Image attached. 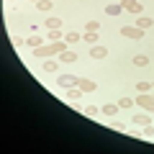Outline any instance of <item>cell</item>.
Masks as SVG:
<instances>
[{"label": "cell", "instance_id": "obj_1", "mask_svg": "<svg viewBox=\"0 0 154 154\" xmlns=\"http://www.w3.org/2000/svg\"><path fill=\"white\" fill-rule=\"evenodd\" d=\"M64 49H67V41H49V44L36 46L33 49V57L36 59H49V57H59Z\"/></svg>", "mask_w": 154, "mask_h": 154}, {"label": "cell", "instance_id": "obj_2", "mask_svg": "<svg viewBox=\"0 0 154 154\" xmlns=\"http://www.w3.org/2000/svg\"><path fill=\"white\" fill-rule=\"evenodd\" d=\"M136 105H139L141 110H146V113H152V116H154V95H152V93H139Z\"/></svg>", "mask_w": 154, "mask_h": 154}, {"label": "cell", "instance_id": "obj_3", "mask_svg": "<svg viewBox=\"0 0 154 154\" xmlns=\"http://www.w3.org/2000/svg\"><path fill=\"white\" fill-rule=\"evenodd\" d=\"M121 5L126 13H136V16H141V11H144L141 0H121Z\"/></svg>", "mask_w": 154, "mask_h": 154}, {"label": "cell", "instance_id": "obj_4", "mask_svg": "<svg viewBox=\"0 0 154 154\" xmlns=\"http://www.w3.org/2000/svg\"><path fill=\"white\" fill-rule=\"evenodd\" d=\"M121 36H126V38H136V41H139V38H144V31H141L139 26H123V28H121Z\"/></svg>", "mask_w": 154, "mask_h": 154}, {"label": "cell", "instance_id": "obj_5", "mask_svg": "<svg viewBox=\"0 0 154 154\" xmlns=\"http://www.w3.org/2000/svg\"><path fill=\"white\" fill-rule=\"evenodd\" d=\"M57 85H59V88H75V85H77V77L75 75H59V77H57Z\"/></svg>", "mask_w": 154, "mask_h": 154}, {"label": "cell", "instance_id": "obj_6", "mask_svg": "<svg viewBox=\"0 0 154 154\" xmlns=\"http://www.w3.org/2000/svg\"><path fill=\"white\" fill-rule=\"evenodd\" d=\"M131 121L136 123L139 128H144V126H149V123H154V121H152V113H146V110H144V113H136Z\"/></svg>", "mask_w": 154, "mask_h": 154}, {"label": "cell", "instance_id": "obj_7", "mask_svg": "<svg viewBox=\"0 0 154 154\" xmlns=\"http://www.w3.org/2000/svg\"><path fill=\"white\" fill-rule=\"evenodd\" d=\"M77 88L82 90V93H95V88H98V85H95L93 80H88V77H77Z\"/></svg>", "mask_w": 154, "mask_h": 154}, {"label": "cell", "instance_id": "obj_8", "mask_svg": "<svg viewBox=\"0 0 154 154\" xmlns=\"http://www.w3.org/2000/svg\"><path fill=\"white\" fill-rule=\"evenodd\" d=\"M118 110H121V108H118V103H105V105H100V113H103L105 118H113Z\"/></svg>", "mask_w": 154, "mask_h": 154}, {"label": "cell", "instance_id": "obj_9", "mask_svg": "<svg viewBox=\"0 0 154 154\" xmlns=\"http://www.w3.org/2000/svg\"><path fill=\"white\" fill-rule=\"evenodd\" d=\"M90 57H93V59H108V49H105V46H100V44H93Z\"/></svg>", "mask_w": 154, "mask_h": 154}, {"label": "cell", "instance_id": "obj_10", "mask_svg": "<svg viewBox=\"0 0 154 154\" xmlns=\"http://www.w3.org/2000/svg\"><path fill=\"white\" fill-rule=\"evenodd\" d=\"M105 13H108V16H121L123 5H121V3H108V5H105Z\"/></svg>", "mask_w": 154, "mask_h": 154}, {"label": "cell", "instance_id": "obj_11", "mask_svg": "<svg viewBox=\"0 0 154 154\" xmlns=\"http://www.w3.org/2000/svg\"><path fill=\"white\" fill-rule=\"evenodd\" d=\"M57 59H59V62H67V64H72V62H77V54H75V51H62V54L59 57H57Z\"/></svg>", "mask_w": 154, "mask_h": 154}, {"label": "cell", "instance_id": "obj_12", "mask_svg": "<svg viewBox=\"0 0 154 154\" xmlns=\"http://www.w3.org/2000/svg\"><path fill=\"white\" fill-rule=\"evenodd\" d=\"M46 41H64V36H62L59 28H49V33H46Z\"/></svg>", "mask_w": 154, "mask_h": 154}, {"label": "cell", "instance_id": "obj_13", "mask_svg": "<svg viewBox=\"0 0 154 154\" xmlns=\"http://www.w3.org/2000/svg\"><path fill=\"white\" fill-rule=\"evenodd\" d=\"M82 95H85V93L77 88V85H75V88H67V98H69V100H80Z\"/></svg>", "mask_w": 154, "mask_h": 154}, {"label": "cell", "instance_id": "obj_14", "mask_svg": "<svg viewBox=\"0 0 154 154\" xmlns=\"http://www.w3.org/2000/svg\"><path fill=\"white\" fill-rule=\"evenodd\" d=\"M152 18H149V16H139V21H136V26L139 28H141V31H146V28H152Z\"/></svg>", "mask_w": 154, "mask_h": 154}, {"label": "cell", "instance_id": "obj_15", "mask_svg": "<svg viewBox=\"0 0 154 154\" xmlns=\"http://www.w3.org/2000/svg\"><path fill=\"white\" fill-rule=\"evenodd\" d=\"M59 64H62L59 59H46L44 62V72H57V69H59Z\"/></svg>", "mask_w": 154, "mask_h": 154}, {"label": "cell", "instance_id": "obj_16", "mask_svg": "<svg viewBox=\"0 0 154 154\" xmlns=\"http://www.w3.org/2000/svg\"><path fill=\"white\" fill-rule=\"evenodd\" d=\"M51 5H54V0H38V3H36V8H38L41 13H49Z\"/></svg>", "mask_w": 154, "mask_h": 154}, {"label": "cell", "instance_id": "obj_17", "mask_svg": "<svg viewBox=\"0 0 154 154\" xmlns=\"http://www.w3.org/2000/svg\"><path fill=\"white\" fill-rule=\"evenodd\" d=\"M44 41H46V38H41V36H28V38H26V44L31 46V49H36V46H41Z\"/></svg>", "mask_w": 154, "mask_h": 154}, {"label": "cell", "instance_id": "obj_18", "mask_svg": "<svg viewBox=\"0 0 154 154\" xmlns=\"http://www.w3.org/2000/svg\"><path fill=\"white\" fill-rule=\"evenodd\" d=\"M131 62H134L136 67H146V64H149V57H146V54H136Z\"/></svg>", "mask_w": 154, "mask_h": 154}, {"label": "cell", "instance_id": "obj_19", "mask_svg": "<svg viewBox=\"0 0 154 154\" xmlns=\"http://www.w3.org/2000/svg\"><path fill=\"white\" fill-rule=\"evenodd\" d=\"M80 38H82V36H80L77 31H67L64 33V41H67V44H75V41H80Z\"/></svg>", "mask_w": 154, "mask_h": 154}, {"label": "cell", "instance_id": "obj_20", "mask_svg": "<svg viewBox=\"0 0 154 154\" xmlns=\"http://www.w3.org/2000/svg\"><path fill=\"white\" fill-rule=\"evenodd\" d=\"M46 28H62V18H57V16L46 18Z\"/></svg>", "mask_w": 154, "mask_h": 154}, {"label": "cell", "instance_id": "obj_21", "mask_svg": "<svg viewBox=\"0 0 154 154\" xmlns=\"http://www.w3.org/2000/svg\"><path fill=\"white\" fill-rule=\"evenodd\" d=\"M82 41H88V44H95V41H98V33H95V31H85Z\"/></svg>", "mask_w": 154, "mask_h": 154}, {"label": "cell", "instance_id": "obj_22", "mask_svg": "<svg viewBox=\"0 0 154 154\" xmlns=\"http://www.w3.org/2000/svg\"><path fill=\"white\" fill-rule=\"evenodd\" d=\"M131 105H136L134 98H121V100H118V108H131Z\"/></svg>", "mask_w": 154, "mask_h": 154}, {"label": "cell", "instance_id": "obj_23", "mask_svg": "<svg viewBox=\"0 0 154 154\" xmlns=\"http://www.w3.org/2000/svg\"><path fill=\"white\" fill-rule=\"evenodd\" d=\"M141 136H144V139H154V126H152V123L141 128Z\"/></svg>", "mask_w": 154, "mask_h": 154}, {"label": "cell", "instance_id": "obj_24", "mask_svg": "<svg viewBox=\"0 0 154 154\" xmlns=\"http://www.w3.org/2000/svg\"><path fill=\"white\" fill-rule=\"evenodd\" d=\"M136 90L139 93H152V82H136Z\"/></svg>", "mask_w": 154, "mask_h": 154}, {"label": "cell", "instance_id": "obj_25", "mask_svg": "<svg viewBox=\"0 0 154 154\" xmlns=\"http://www.w3.org/2000/svg\"><path fill=\"white\" fill-rule=\"evenodd\" d=\"M98 113H100V108H95V105H88V108H85V116H88V118H95Z\"/></svg>", "mask_w": 154, "mask_h": 154}, {"label": "cell", "instance_id": "obj_26", "mask_svg": "<svg viewBox=\"0 0 154 154\" xmlns=\"http://www.w3.org/2000/svg\"><path fill=\"white\" fill-rule=\"evenodd\" d=\"M98 28H100L98 21H88V31H98Z\"/></svg>", "mask_w": 154, "mask_h": 154}, {"label": "cell", "instance_id": "obj_27", "mask_svg": "<svg viewBox=\"0 0 154 154\" xmlns=\"http://www.w3.org/2000/svg\"><path fill=\"white\" fill-rule=\"evenodd\" d=\"M126 134H131L134 139H144V136H141V131H139V128H134V131H126Z\"/></svg>", "mask_w": 154, "mask_h": 154}, {"label": "cell", "instance_id": "obj_28", "mask_svg": "<svg viewBox=\"0 0 154 154\" xmlns=\"http://www.w3.org/2000/svg\"><path fill=\"white\" fill-rule=\"evenodd\" d=\"M152 90H154V82H152Z\"/></svg>", "mask_w": 154, "mask_h": 154}, {"label": "cell", "instance_id": "obj_29", "mask_svg": "<svg viewBox=\"0 0 154 154\" xmlns=\"http://www.w3.org/2000/svg\"><path fill=\"white\" fill-rule=\"evenodd\" d=\"M33 3H38V0H33Z\"/></svg>", "mask_w": 154, "mask_h": 154}, {"label": "cell", "instance_id": "obj_30", "mask_svg": "<svg viewBox=\"0 0 154 154\" xmlns=\"http://www.w3.org/2000/svg\"><path fill=\"white\" fill-rule=\"evenodd\" d=\"M152 95H154V90H152Z\"/></svg>", "mask_w": 154, "mask_h": 154}]
</instances>
